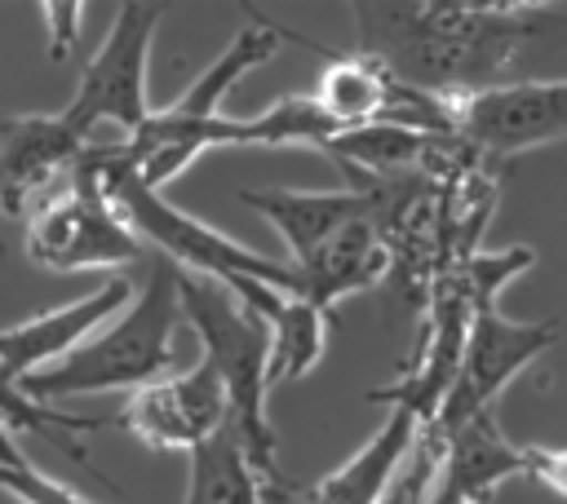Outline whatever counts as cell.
Masks as SVG:
<instances>
[{"instance_id":"1","label":"cell","mask_w":567,"mask_h":504,"mask_svg":"<svg viewBox=\"0 0 567 504\" xmlns=\"http://www.w3.org/2000/svg\"><path fill=\"white\" fill-rule=\"evenodd\" d=\"M527 0H359L350 9L359 57L390 80L456 102L501 84L518 44L540 31Z\"/></svg>"},{"instance_id":"2","label":"cell","mask_w":567,"mask_h":504,"mask_svg":"<svg viewBox=\"0 0 567 504\" xmlns=\"http://www.w3.org/2000/svg\"><path fill=\"white\" fill-rule=\"evenodd\" d=\"M93 146H97L102 190H106V199L115 203V212L128 221V230L137 239L155 243L159 256L173 261L177 270L230 287L266 323L279 318L284 301L297 296V270H292V261H270V256L235 243L230 234L204 225L199 217L173 208L159 190H151V186L137 181V172L124 164L120 141H93Z\"/></svg>"},{"instance_id":"3","label":"cell","mask_w":567,"mask_h":504,"mask_svg":"<svg viewBox=\"0 0 567 504\" xmlns=\"http://www.w3.org/2000/svg\"><path fill=\"white\" fill-rule=\"evenodd\" d=\"M177 265L155 261L146 274V287L120 309L106 327H97L80 349L58 358L53 367L22 380V393L35 402L80 398V393H111V389H142L177 367Z\"/></svg>"},{"instance_id":"4","label":"cell","mask_w":567,"mask_h":504,"mask_svg":"<svg viewBox=\"0 0 567 504\" xmlns=\"http://www.w3.org/2000/svg\"><path fill=\"white\" fill-rule=\"evenodd\" d=\"M177 301L182 318L199 336V358L213 363V371L226 385L230 402V433L252 464L261 482H284L279 477V433L266 411V367H270V323L248 309L230 287L177 270Z\"/></svg>"},{"instance_id":"5","label":"cell","mask_w":567,"mask_h":504,"mask_svg":"<svg viewBox=\"0 0 567 504\" xmlns=\"http://www.w3.org/2000/svg\"><path fill=\"white\" fill-rule=\"evenodd\" d=\"M22 248L31 265L58 270V274L115 270L142 256V239L128 230V221L115 212V203L102 190L93 141L80 150L71 181L31 208Z\"/></svg>"},{"instance_id":"6","label":"cell","mask_w":567,"mask_h":504,"mask_svg":"<svg viewBox=\"0 0 567 504\" xmlns=\"http://www.w3.org/2000/svg\"><path fill=\"white\" fill-rule=\"evenodd\" d=\"M159 18H164V4H151V0L120 4L106 40L97 44L89 66L80 71L75 97L66 102V111H58L71 133L93 141V128L111 124V128H120V137H128L151 119L146 57H151Z\"/></svg>"},{"instance_id":"7","label":"cell","mask_w":567,"mask_h":504,"mask_svg":"<svg viewBox=\"0 0 567 504\" xmlns=\"http://www.w3.org/2000/svg\"><path fill=\"white\" fill-rule=\"evenodd\" d=\"M554 340H558V323H549V318L545 323H518V318H505L496 301H474L461 376H456L447 402L439 407V416L421 433H430L434 442H443L447 433H456L474 416L492 411V402L505 393V385L527 363H536Z\"/></svg>"},{"instance_id":"8","label":"cell","mask_w":567,"mask_h":504,"mask_svg":"<svg viewBox=\"0 0 567 504\" xmlns=\"http://www.w3.org/2000/svg\"><path fill=\"white\" fill-rule=\"evenodd\" d=\"M470 318H474V292L461 274V265H447L425 296V327H421V345L408 363V371L381 389H372L368 398L390 407V411H408L416 416V424L425 429L439 407L447 402L456 376H461V358H465V340H470Z\"/></svg>"},{"instance_id":"9","label":"cell","mask_w":567,"mask_h":504,"mask_svg":"<svg viewBox=\"0 0 567 504\" xmlns=\"http://www.w3.org/2000/svg\"><path fill=\"white\" fill-rule=\"evenodd\" d=\"M452 124L478 159H509L567 141V80H518L456 97Z\"/></svg>"},{"instance_id":"10","label":"cell","mask_w":567,"mask_h":504,"mask_svg":"<svg viewBox=\"0 0 567 504\" xmlns=\"http://www.w3.org/2000/svg\"><path fill=\"white\" fill-rule=\"evenodd\" d=\"M230 424L226 385L213 371L208 358H199L186 371H173L155 385H142L128 393L120 411V429L133 433L151 451H195L208 438H217Z\"/></svg>"},{"instance_id":"11","label":"cell","mask_w":567,"mask_h":504,"mask_svg":"<svg viewBox=\"0 0 567 504\" xmlns=\"http://www.w3.org/2000/svg\"><path fill=\"white\" fill-rule=\"evenodd\" d=\"M89 141L62 124V115H9L0 119V212L31 217L53 190L71 181V168Z\"/></svg>"},{"instance_id":"12","label":"cell","mask_w":567,"mask_h":504,"mask_svg":"<svg viewBox=\"0 0 567 504\" xmlns=\"http://www.w3.org/2000/svg\"><path fill=\"white\" fill-rule=\"evenodd\" d=\"M128 301H133V283L124 274H111L102 287H93L71 305L44 309L18 327H0V376L22 385L27 376L53 367L71 349H80L97 327H106L120 309H128Z\"/></svg>"},{"instance_id":"13","label":"cell","mask_w":567,"mask_h":504,"mask_svg":"<svg viewBox=\"0 0 567 504\" xmlns=\"http://www.w3.org/2000/svg\"><path fill=\"white\" fill-rule=\"evenodd\" d=\"M239 203L252 208L292 252V265L310 261L337 230L372 212L363 186L341 190H239Z\"/></svg>"},{"instance_id":"14","label":"cell","mask_w":567,"mask_h":504,"mask_svg":"<svg viewBox=\"0 0 567 504\" xmlns=\"http://www.w3.org/2000/svg\"><path fill=\"white\" fill-rule=\"evenodd\" d=\"M509 477H523V442H509L496 416L483 411L443 438V460L430 495L487 504V495Z\"/></svg>"},{"instance_id":"15","label":"cell","mask_w":567,"mask_h":504,"mask_svg":"<svg viewBox=\"0 0 567 504\" xmlns=\"http://www.w3.org/2000/svg\"><path fill=\"white\" fill-rule=\"evenodd\" d=\"M292 270H297V296L328 314L341 296L363 292L390 274V248L372 225V217H359Z\"/></svg>"},{"instance_id":"16","label":"cell","mask_w":567,"mask_h":504,"mask_svg":"<svg viewBox=\"0 0 567 504\" xmlns=\"http://www.w3.org/2000/svg\"><path fill=\"white\" fill-rule=\"evenodd\" d=\"M416 438H421L416 416L390 411L385 424L359 447V455H350L323 482L297 491V504H377L390 491V482L403 469V460L412 455Z\"/></svg>"},{"instance_id":"17","label":"cell","mask_w":567,"mask_h":504,"mask_svg":"<svg viewBox=\"0 0 567 504\" xmlns=\"http://www.w3.org/2000/svg\"><path fill=\"white\" fill-rule=\"evenodd\" d=\"M279 40H288V31L270 27L266 18H252V22L213 57V66L199 71V80H195L177 102H168V106L155 111V119L168 124V128H195V124L217 119V115H221V97H226L248 71H257L261 62H270L275 49H279Z\"/></svg>"},{"instance_id":"18","label":"cell","mask_w":567,"mask_h":504,"mask_svg":"<svg viewBox=\"0 0 567 504\" xmlns=\"http://www.w3.org/2000/svg\"><path fill=\"white\" fill-rule=\"evenodd\" d=\"M332 62L319 75L315 102L319 111L346 133V128H363V124H385L390 102L399 80H390L377 62L359 57V53H328Z\"/></svg>"},{"instance_id":"19","label":"cell","mask_w":567,"mask_h":504,"mask_svg":"<svg viewBox=\"0 0 567 504\" xmlns=\"http://www.w3.org/2000/svg\"><path fill=\"white\" fill-rule=\"evenodd\" d=\"M186 504H261V477L244 460L230 424L190 451Z\"/></svg>"},{"instance_id":"20","label":"cell","mask_w":567,"mask_h":504,"mask_svg":"<svg viewBox=\"0 0 567 504\" xmlns=\"http://www.w3.org/2000/svg\"><path fill=\"white\" fill-rule=\"evenodd\" d=\"M323 340H328V314L306 305L301 296H288L279 318L270 323V367H266L270 389L279 380H301L323 358Z\"/></svg>"},{"instance_id":"21","label":"cell","mask_w":567,"mask_h":504,"mask_svg":"<svg viewBox=\"0 0 567 504\" xmlns=\"http://www.w3.org/2000/svg\"><path fill=\"white\" fill-rule=\"evenodd\" d=\"M0 491L18 495L22 504H93V500H84V495L66 491L62 482L44 477L40 469H31V464L22 460V451H13V442H9V433H4V424H0Z\"/></svg>"},{"instance_id":"22","label":"cell","mask_w":567,"mask_h":504,"mask_svg":"<svg viewBox=\"0 0 567 504\" xmlns=\"http://www.w3.org/2000/svg\"><path fill=\"white\" fill-rule=\"evenodd\" d=\"M439 460H443V442H434L430 433H421L416 447H412V455L403 460V469L394 473L390 491L377 504H425L430 491H434V477H439Z\"/></svg>"},{"instance_id":"23","label":"cell","mask_w":567,"mask_h":504,"mask_svg":"<svg viewBox=\"0 0 567 504\" xmlns=\"http://www.w3.org/2000/svg\"><path fill=\"white\" fill-rule=\"evenodd\" d=\"M44 22H49V57L53 62H66L75 40H80V18H84V4L80 0H49L40 4Z\"/></svg>"},{"instance_id":"24","label":"cell","mask_w":567,"mask_h":504,"mask_svg":"<svg viewBox=\"0 0 567 504\" xmlns=\"http://www.w3.org/2000/svg\"><path fill=\"white\" fill-rule=\"evenodd\" d=\"M523 477H532V482H540L567 500V447L523 442Z\"/></svg>"},{"instance_id":"25","label":"cell","mask_w":567,"mask_h":504,"mask_svg":"<svg viewBox=\"0 0 567 504\" xmlns=\"http://www.w3.org/2000/svg\"><path fill=\"white\" fill-rule=\"evenodd\" d=\"M261 504H297V486H288V482H261Z\"/></svg>"},{"instance_id":"26","label":"cell","mask_w":567,"mask_h":504,"mask_svg":"<svg viewBox=\"0 0 567 504\" xmlns=\"http://www.w3.org/2000/svg\"><path fill=\"white\" fill-rule=\"evenodd\" d=\"M425 504H465V500H443V495H430Z\"/></svg>"},{"instance_id":"27","label":"cell","mask_w":567,"mask_h":504,"mask_svg":"<svg viewBox=\"0 0 567 504\" xmlns=\"http://www.w3.org/2000/svg\"><path fill=\"white\" fill-rule=\"evenodd\" d=\"M0 252H4V243H0Z\"/></svg>"}]
</instances>
